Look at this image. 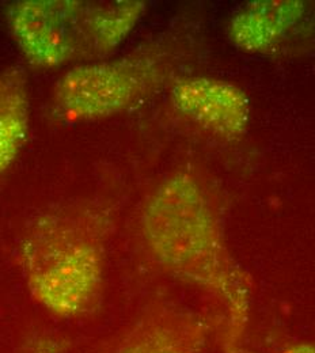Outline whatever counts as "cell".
<instances>
[{
  "instance_id": "5b68a950",
  "label": "cell",
  "mask_w": 315,
  "mask_h": 353,
  "mask_svg": "<svg viewBox=\"0 0 315 353\" xmlns=\"http://www.w3.org/2000/svg\"><path fill=\"white\" fill-rule=\"evenodd\" d=\"M211 323L170 302L141 310L99 353H208Z\"/></svg>"
},
{
  "instance_id": "8992f818",
  "label": "cell",
  "mask_w": 315,
  "mask_h": 353,
  "mask_svg": "<svg viewBox=\"0 0 315 353\" xmlns=\"http://www.w3.org/2000/svg\"><path fill=\"white\" fill-rule=\"evenodd\" d=\"M172 102L182 116L225 137L242 132L247 120V102L242 91L215 79H176Z\"/></svg>"
},
{
  "instance_id": "7a4b0ae2",
  "label": "cell",
  "mask_w": 315,
  "mask_h": 353,
  "mask_svg": "<svg viewBox=\"0 0 315 353\" xmlns=\"http://www.w3.org/2000/svg\"><path fill=\"white\" fill-rule=\"evenodd\" d=\"M113 225L110 207L96 199L57 203L28 223L17 257L39 306L65 321L99 311Z\"/></svg>"
},
{
  "instance_id": "8fae6325",
  "label": "cell",
  "mask_w": 315,
  "mask_h": 353,
  "mask_svg": "<svg viewBox=\"0 0 315 353\" xmlns=\"http://www.w3.org/2000/svg\"><path fill=\"white\" fill-rule=\"evenodd\" d=\"M225 353H254L252 352V351H249V350H246V348H243L242 345H239V347H235V348H230V350H225Z\"/></svg>"
},
{
  "instance_id": "9c48e42d",
  "label": "cell",
  "mask_w": 315,
  "mask_h": 353,
  "mask_svg": "<svg viewBox=\"0 0 315 353\" xmlns=\"http://www.w3.org/2000/svg\"><path fill=\"white\" fill-rule=\"evenodd\" d=\"M71 345V339L61 333L36 329L22 339L15 353H68Z\"/></svg>"
},
{
  "instance_id": "52a82bcc",
  "label": "cell",
  "mask_w": 315,
  "mask_h": 353,
  "mask_svg": "<svg viewBox=\"0 0 315 353\" xmlns=\"http://www.w3.org/2000/svg\"><path fill=\"white\" fill-rule=\"evenodd\" d=\"M30 131V90L23 65L0 72V176L18 159Z\"/></svg>"
},
{
  "instance_id": "277c9868",
  "label": "cell",
  "mask_w": 315,
  "mask_h": 353,
  "mask_svg": "<svg viewBox=\"0 0 315 353\" xmlns=\"http://www.w3.org/2000/svg\"><path fill=\"white\" fill-rule=\"evenodd\" d=\"M173 70L169 48L148 45L116 60L74 65L53 86L49 116L63 124L105 120L131 109Z\"/></svg>"
},
{
  "instance_id": "6da1fadb",
  "label": "cell",
  "mask_w": 315,
  "mask_h": 353,
  "mask_svg": "<svg viewBox=\"0 0 315 353\" xmlns=\"http://www.w3.org/2000/svg\"><path fill=\"white\" fill-rule=\"evenodd\" d=\"M139 225L154 264L222 303L223 351L242 345L249 322V287L228 253L222 221L204 188L185 173L169 176L145 200Z\"/></svg>"
},
{
  "instance_id": "3957f363",
  "label": "cell",
  "mask_w": 315,
  "mask_h": 353,
  "mask_svg": "<svg viewBox=\"0 0 315 353\" xmlns=\"http://www.w3.org/2000/svg\"><path fill=\"white\" fill-rule=\"evenodd\" d=\"M143 1L19 0L7 7V25L33 68L105 60L132 32Z\"/></svg>"
},
{
  "instance_id": "30bf717a",
  "label": "cell",
  "mask_w": 315,
  "mask_h": 353,
  "mask_svg": "<svg viewBox=\"0 0 315 353\" xmlns=\"http://www.w3.org/2000/svg\"><path fill=\"white\" fill-rule=\"evenodd\" d=\"M281 353H315V341L294 343L284 348Z\"/></svg>"
},
{
  "instance_id": "ba28073f",
  "label": "cell",
  "mask_w": 315,
  "mask_h": 353,
  "mask_svg": "<svg viewBox=\"0 0 315 353\" xmlns=\"http://www.w3.org/2000/svg\"><path fill=\"white\" fill-rule=\"evenodd\" d=\"M296 8L295 3H260V6H252L234 21V37L239 45L249 49L265 48L294 21Z\"/></svg>"
}]
</instances>
